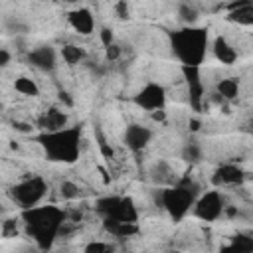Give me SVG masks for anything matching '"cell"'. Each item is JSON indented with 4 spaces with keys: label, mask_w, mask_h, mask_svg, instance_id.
<instances>
[{
    "label": "cell",
    "mask_w": 253,
    "mask_h": 253,
    "mask_svg": "<svg viewBox=\"0 0 253 253\" xmlns=\"http://www.w3.org/2000/svg\"><path fill=\"white\" fill-rule=\"evenodd\" d=\"M22 219L26 221V229L38 241V245L42 249H47L61 231L65 213L55 206H42V208L32 206V208H24Z\"/></svg>",
    "instance_id": "cell-1"
},
{
    "label": "cell",
    "mask_w": 253,
    "mask_h": 253,
    "mask_svg": "<svg viewBox=\"0 0 253 253\" xmlns=\"http://www.w3.org/2000/svg\"><path fill=\"white\" fill-rule=\"evenodd\" d=\"M36 140L43 148L47 160H53V162H75L77 156H79L81 128L79 126H63L59 130L43 132Z\"/></svg>",
    "instance_id": "cell-2"
},
{
    "label": "cell",
    "mask_w": 253,
    "mask_h": 253,
    "mask_svg": "<svg viewBox=\"0 0 253 253\" xmlns=\"http://www.w3.org/2000/svg\"><path fill=\"white\" fill-rule=\"evenodd\" d=\"M170 45L174 55L182 65H200L206 57L208 30L204 28H184L170 34Z\"/></svg>",
    "instance_id": "cell-3"
},
{
    "label": "cell",
    "mask_w": 253,
    "mask_h": 253,
    "mask_svg": "<svg viewBox=\"0 0 253 253\" xmlns=\"http://www.w3.org/2000/svg\"><path fill=\"white\" fill-rule=\"evenodd\" d=\"M198 188L190 182V180H184L180 182L178 186L174 188H166L162 190L160 194V200H162V206L166 208V211L174 217V221H180L188 211L190 208L194 206L196 202V192Z\"/></svg>",
    "instance_id": "cell-4"
},
{
    "label": "cell",
    "mask_w": 253,
    "mask_h": 253,
    "mask_svg": "<svg viewBox=\"0 0 253 253\" xmlns=\"http://www.w3.org/2000/svg\"><path fill=\"white\" fill-rule=\"evenodd\" d=\"M45 192H47V184L43 182V178L34 176V178H28V180L16 184L10 190V196L22 208H32V206H38V202L45 196Z\"/></svg>",
    "instance_id": "cell-5"
},
{
    "label": "cell",
    "mask_w": 253,
    "mask_h": 253,
    "mask_svg": "<svg viewBox=\"0 0 253 253\" xmlns=\"http://www.w3.org/2000/svg\"><path fill=\"white\" fill-rule=\"evenodd\" d=\"M97 210L105 217H113L117 221H136L138 211L130 198H103L97 202Z\"/></svg>",
    "instance_id": "cell-6"
},
{
    "label": "cell",
    "mask_w": 253,
    "mask_h": 253,
    "mask_svg": "<svg viewBox=\"0 0 253 253\" xmlns=\"http://www.w3.org/2000/svg\"><path fill=\"white\" fill-rule=\"evenodd\" d=\"M223 211V198L211 190L194 202V215L204 221H215Z\"/></svg>",
    "instance_id": "cell-7"
},
{
    "label": "cell",
    "mask_w": 253,
    "mask_h": 253,
    "mask_svg": "<svg viewBox=\"0 0 253 253\" xmlns=\"http://www.w3.org/2000/svg\"><path fill=\"white\" fill-rule=\"evenodd\" d=\"M134 103L146 111H158L164 107L166 103V91L162 85L158 83H146L136 95H134Z\"/></svg>",
    "instance_id": "cell-8"
},
{
    "label": "cell",
    "mask_w": 253,
    "mask_h": 253,
    "mask_svg": "<svg viewBox=\"0 0 253 253\" xmlns=\"http://www.w3.org/2000/svg\"><path fill=\"white\" fill-rule=\"evenodd\" d=\"M150 138H152V130L146 128V126H142V125H130L125 130V142H126V146L132 152L142 150L150 142Z\"/></svg>",
    "instance_id": "cell-9"
},
{
    "label": "cell",
    "mask_w": 253,
    "mask_h": 253,
    "mask_svg": "<svg viewBox=\"0 0 253 253\" xmlns=\"http://www.w3.org/2000/svg\"><path fill=\"white\" fill-rule=\"evenodd\" d=\"M69 24L81 36H89L95 30V20L89 8H79V10L69 12Z\"/></svg>",
    "instance_id": "cell-10"
},
{
    "label": "cell",
    "mask_w": 253,
    "mask_h": 253,
    "mask_svg": "<svg viewBox=\"0 0 253 253\" xmlns=\"http://www.w3.org/2000/svg\"><path fill=\"white\" fill-rule=\"evenodd\" d=\"M28 61H30L34 67L42 69V71H51V69L55 67V51H53V47H49V45L36 47V49H32V51L28 53Z\"/></svg>",
    "instance_id": "cell-11"
},
{
    "label": "cell",
    "mask_w": 253,
    "mask_h": 253,
    "mask_svg": "<svg viewBox=\"0 0 253 253\" xmlns=\"http://www.w3.org/2000/svg\"><path fill=\"white\" fill-rule=\"evenodd\" d=\"M245 180V172L235 166V164H223L215 170V176H213V182L215 184H227V186H235V184H241Z\"/></svg>",
    "instance_id": "cell-12"
},
{
    "label": "cell",
    "mask_w": 253,
    "mask_h": 253,
    "mask_svg": "<svg viewBox=\"0 0 253 253\" xmlns=\"http://www.w3.org/2000/svg\"><path fill=\"white\" fill-rule=\"evenodd\" d=\"M213 55H215L221 63H225V65H231V63H235V59H237L235 47H233L223 36H217V38L213 40Z\"/></svg>",
    "instance_id": "cell-13"
},
{
    "label": "cell",
    "mask_w": 253,
    "mask_h": 253,
    "mask_svg": "<svg viewBox=\"0 0 253 253\" xmlns=\"http://www.w3.org/2000/svg\"><path fill=\"white\" fill-rule=\"evenodd\" d=\"M40 126L45 130V132H51V130H59L63 126H67V115L59 109H49L42 119H40Z\"/></svg>",
    "instance_id": "cell-14"
},
{
    "label": "cell",
    "mask_w": 253,
    "mask_h": 253,
    "mask_svg": "<svg viewBox=\"0 0 253 253\" xmlns=\"http://www.w3.org/2000/svg\"><path fill=\"white\" fill-rule=\"evenodd\" d=\"M105 227L117 237H128L138 231L136 221H117L113 217H105Z\"/></svg>",
    "instance_id": "cell-15"
},
{
    "label": "cell",
    "mask_w": 253,
    "mask_h": 253,
    "mask_svg": "<svg viewBox=\"0 0 253 253\" xmlns=\"http://www.w3.org/2000/svg\"><path fill=\"white\" fill-rule=\"evenodd\" d=\"M215 91H217V95H219L223 101H233V99L239 95V83H237L235 79L227 77V79H221V81L217 83Z\"/></svg>",
    "instance_id": "cell-16"
},
{
    "label": "cell",
    "mask_w": 253,
    "mask_h": 253,
    "mask_svg": "<svg viewBox=\"0 0 253 253\" xmlns=\"http://www.w3.org/2000/svg\"><path fill=\"white\" fill-rule=\"evenodd\" d=\"M227 20L229 22L243 24V26H251L253 24V8H251V4L239 6V8H231V14H229Z\"/></svg>",
    "instance_id": "cell-17"
},
{
    "label": "cell",
    "mask_w": 253,
    "mask_h": 253,
    "mask_svg": "<svg viewBox=\"0 0 253 253\" xmlns=\"http://www.w3.org/2000/svg\"><path fill=\"white\" fill-rule=\"evenodd\" d=\"M61 57H63V61H65L67 65H77L79 61L85 59V51H83V47H79V45L67 43V45L61 47Z\"/></svg>",
    "instance_id": "cell-18"
},
{
    "label": "cell",
    "mask_w": 253,
    "mask_h": 253,
    "mask_svg": "<svg viewBox=\"0 0 253 253\" xmlns=\"http://www.w3.org/2000/svg\"><path fill=\"white\" fill-rule=\"evenodd\" d=\"M14 89H16L18 93L26 95V97H36V95H40V87L36 85V81L30 79V77H24V75L14 81Z\"/></svg>",
    "instance_id": "cell-19"
},
{
    "label": "cell",
    "mask_w": 253,
    "mask_h": 253,
    "mask_svg": "<svg viewBox=\"0 0 253 253\" xmlns=\"http://www.w3.org/2000/svg\"><path fill=\"white\" fill-rule=\"evenodd\" d=\"M227 249H237V251H253V237L239 233V235H235V237L231 239V245H229Z\"/></svg>",
    "instance_id": "cell-20"
},
{
    "label": "cell",
    "mask_w": 253,
    "mask_h": 253,
    "mask_svg": "<svg viewBox=\"0 0 253 253\" xmlns=\"http://www.w3.org/2000/svg\"><path fill=\"white\" fill-rule=\"evenodd\" d=\"M182 158L184 160H188V162H198L200 158H202V150L196 146V144H186L184 148H182Z\"/></svg>",
    "instance_id": "cell-21"
},
{
    "label": "cell",
    "mask_w": 253,
    "mask_h": 253,
    "mask_svg": "<svg viewBox=\"0 0 253 253\" xmlns=\"http://www.w3.org/2000/svg\"><path fill=\"white\" fill-rule=\"evenodd\" d=\"M178 14H180V18H182L186 24H194V22L198 20V10L192 8V6H188V4H182L180 10H178Z\"/></svg>",
    "instance_id": "cell-22"
},
{
    "label": "cell",
    "mask_w": 253,
    "mask_h": 253,
    "mask_svg": "<svg viewBox=\"0 0 253 253\" xmlns=\"http://www.w3.org/2000/svg\"><path fill=\"white\" fill-rule=\"evenodd\" d=\"M61 196L67 198V200H73L79 196V186L73 184V182H63L61 184Z\"/></svg>",
    "instance_id": "cell-23"
},
{
    "label": "cell",
    "mask_w": 253,
    "mask_h": 253,
    "mask_svg": "<svg viewBox=\"0 0 253 253\" xmlns=\"http://www.w3.org/2000/svg\"><path fill=\"white\" fill-rule=\"evenodd\" d=\"M115 14H117V18H121V20H126V18H128V4H126V0H119V2L115 4Z\"/></svg>",
    "instance_id": "cell-24"
},
{
    "label": "cell",
    "mask_w": 253,
    "mask_h": 253,
    "mask_svg": "<svg viewBox=\"0 0 253 253\" xmlns=\"http://www.w3.org/2000/svg\"><path fill=\"white\" fill-rule=\"evenodd\" d=\"M105 57H107L109 61H115V59H119V57H121V47H119L117 43H111V45H107V47H105Z\"/></svg>",
    "instance_id": "cell-25"
},
{
    "label": "cell",
    "mask_w": 253,
    "mask_h": 253,
    "mask_svg": "<svg viewBox=\"0 0 253 253\" xmlns=\"http://www.w3.org/2000/svg\"><path fill=\"white\" fill-rule=\"evenodd\" d=\"M109 249H111V245L99 243V241H93V243L85 245V251H87V253H103V251H109Z\"/></svg>",
    "instance_id": "cell-26"
},
{
    "label": "cell",
    "mask_w": 253,
    "mask_h": 253,
    "mask_svg": "<svg viewBox=\"0 0 253 253\" xmlns=\"http://www.w3.org/2000/svg\"><path fill=\"white\" fill-rule=\"evenodd\" d=\"M99 38H101V43H103L105 47L113 43V32H111L109 28H103V30L99 32Z\"/></svg>",
    "instance_id": "cell-27"
},
{
    "label": "cell",
    "mask_w": 253,
    "mask_h": 253,
    "mask_svg": "<svg viewBox=\"0 0 253 253\" xmlns=\"http://www.w3.org/2000/svg\"><path fill=\"white\" fill-rule=\"evenodd\" d=\"M8 63H10V51L4 49V47H0V69L6 67Z\"/></svg>",
    "instance_id": "cell-28"
},
{
    "label": "cell",
    "mask_w": 253,
    "mask_h": 253,
    "mask_svg": "<svg viewBox=\"0 0 253 253\" xmlns=\"http://www.w3.org/2000/svg\"><path fill=\"white\" fill-rule=\"evenodd\" d=\"M10 30H12V34H20V32H26L28 28L20 22H10Z\"/></svg>",
    "instance_id": "cell-29"
},
{
    "label": "cell",
    "mask_w": 253,
    "mask_h": 253,
    "mask_svg": "<svg viewBox=\"0 0 253 253\" xmlns=\"http://www.w3.org/2000/svg\"><path fill=\"white\" fill-rule=\"evenodd\" d=\"M59 101H61V103H65V105H69V107L73 105V101H71L69 93H65V91H61V93H59Z\"/></svg>",
    "instance_id": "cell-30"
},
{
    "label": "cell",
    "mask_w": 253,
    "mask_h": 253,
    "mask_svg": "<svg viewBox=\"0 0 253 253\" xmlns=\"http://www.w3.org/2000/svg\"><path fill=\"white\" fill-rule=\"evenodd\" d=\"M190 125H192V126H190L192 130H198V128H200V123H198L196 119H194V121H190Z\"/></svg>",
    "instance_id": "cell-31"
},
{
    "label": "cell",
    "mask_w": 253,
    "mask_h": 253,
    "mask_svg": "<svg viewBox=\"0 0 253 253\" xmlns=\"http://www.w3.org/2000/svg\"><path fill=\"white\" fill-rule=\"evenodd\" d=\"M16 126H18L20 130H28V125H22V123H16Z\"/></svg>",
    "instance_id": "cell-32"
},
{
    "label": "cell",
    "mask_w": 253,
    "mask_h": 253,
    "mask_svg": "<svg viewBox=\"0 0 253 253\" xmlns=\"http://www.w3.org/2000/svg\"><path fill=\"white\" fill-rule=\"evenodd\" d=\"M65 4H75V2H79V0H63Z\"/></svg>",
    "instance_id": "cell-33"
},
{
    "label": "cell",
    "mask_w": 253,
    "mask_h": 253,
    "mask_svg": "<svg viewBox=\"0 0 253 253\" xmlns=\"http://www.w3.org/2000/svg\"><path fill=\"white\" fill-rule=\"evenodd\" d=\"M0 213H2V208H0Z\"/></svg>",
    "instance_id": "cell-34"
},
{
    "label": "cell",
    "mask_w": 253,
    "mask_h": 253,
    "mask_svg": "<svg viewBox=\"0 0 253 253\" xmlns=\"http://www.w3.org/2000/svg\"><path fill=\"white\" fill-rule=\"evenodd\" d=\"M231 2H235V0H231Z\"/></svg>",
    "instance_id": "cell-35"
}]
</instances>
